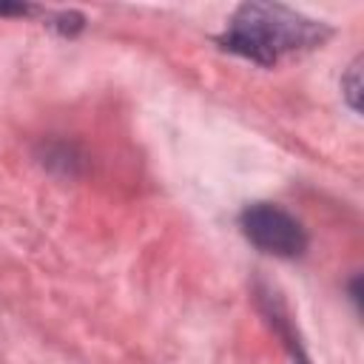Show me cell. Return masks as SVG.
<instances>
[{"instance_id":"6da1fadb","label":"cell","mask_w":364,"mask_h":364,"mask_svg":"<svg viewBox=\"0 0 364 364\" xmlns=\"http://www.w3.org/2000/svg\"><path fill=\"white\" fill-rule=\"evenodd\" d=\"M330 28L282 3H245L219 37L222 48L247 57L259 65H273L287 54L321 46Z\"/></svg>"},{"instance_id":"7a4b0ae2","label":"cell","mask_w":364,"mask_h":364,"mask_svg":"<svg viewBox=\"0 0 364 364\" xmlns=\"http://www.w3.org/2000/svg\"><path fill=\"white\" fill-rule=\"evenodd\" d=\"M242 233L264 253L293 259L307 247V233L296 216L270 202H256L242 210Z\"/></svg>"},{"instance_id":"3957f363","label":"cell","mask_w":364,"mask_h":364,"mask_svg":"<svg viewBox=\"0 0 364 364\" xmlns=\"http://www.w3.org/2000/svg\"><path fill=\"white\" fill-rule=\"evenodd\" d=\"M267 316H270V321L279 327V333L284 336V344L290 347V353H293V364H307V358H304V353H301V347H299V341L293 338V330H290V321L284 318V313H282V307H273V301H270V307H267Z\"/></svg>"},{"instance_id":"277c9868","label":"cell","mask_w":364,"mask_h":364,"mask_svg":"<svg viewBox=\"0 0 364 364\" xmlns=\"http://www.w3.org/2000/svg\"><path fill=\"white\" fill-rule=\"evenodd\" d=\"M341 88H344V97H347L350 108H353V111H358V94H361V74H358V60L350 65L347 77L341 80Z\"/></svg>"},{"instance_id":"5b68a950","label":"cell","mask_w":364,"mask_h":364,"mask_svg":"<svg viewBox=\"0 0 364 364\" xmlns=\"http://www.w3.org/2000/svg\"><path fill=\"white\" fill-rule=\"evenodd\" d=\"M31 9L28 6H6V3H0V14H28Z\"/></svg>"}]
</instances>
